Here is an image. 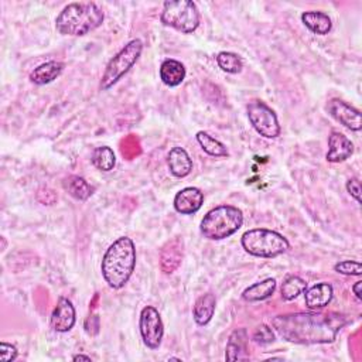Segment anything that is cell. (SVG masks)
Here are the masks:
<instances>
[{
	"label": "cell",
	"instance_id": "1",
	"mask_svg": "<svg viewBox=\"0 0 362 362\" xmlns=\"http://www.w3.org/2000/svg\"><path fill=\"white\" fill-rule=\"evenodd\" d=\"M273 328L283 340L295 344H330L347 324L339 313H292L277 316Z\"/></svg>",
	"mask_w": 362,
	"mask_h": 362
},
{
	"label": "cell",
	"instance_id": "2",
	"mask_svg": "<svg viewBox=\"0 0 362 362\" xmlns=\"http://www.w3.org/2000/svg\"><path fill=\"white\" fill-rule=\"evenodd\" d=\"M136 266V248L131 238H118L103 255L102 276L112 289H122Z\"/></svg>",
	"mask_w": 362,
	"mask_h": 362
},
{
	"label": "cell",
	"instance_id": "3",
	"mask_svg": "<svg viewBox=\"0 0 362 362\" xmlns=\"http://www.w3.org/2000/svg\"><path fill=\"white\" fill-rule=\"evenodd\" d=\"M105 13L94 2L71 3L56 19V28L64 36L83 37L102 25Z\"/></svg>",
	"mask_w": 362,
	"mask_h": 362
},
{
	"label": "cell",
	"instance_id": "4",
	"mask_svg": "<svg viewBox=\"0 0 362 362\" xmlns=\"http://www.w3.org/2000/svg\"><path fill=\"white\" fill-rule=\"evenodd\" d=\"M244 224V214L234 205H220L205 214L201 221V234L211 241H222L234 235Z\"/></svg>",
	"mask_w": 362,
	"mask_h": 362
},
{
	"label": "cell",
	"instance_id": "5",
	"mask_svg": "<svg viewBox=\"0 0 362 362\" xmlns=\"http://www.w3.org/2000/svg\"><path fill=\"white\" fill-rule=\"evenodd\" d=\"M241 242L244 249L256 257H276L290 248L289 241L279 232L265 228L246 231Z\"/></svg>",
	"mask_w": 362,
	"mask_h": 362
},
{
	"label": "cell",
	"instance_id": "6",
	"mask_svg": "<svg viewBox=\"0 0 362 362\" xmlns=\"http://www.w3.org/2000/svg\"><path fill=\"white\" fill-rule=\"evenodd\" d=\"M160 20L167 28L183 34H191L200 25V12L191 0H170L163 5Z\"/></svg>",
	"mask_w": 362,
	"mask_h": 362
},
{
	"label": "cell",
	"instance_id": "7",
	"mask_svg": "<svg viewBox=\"0 0 362 362\" xmlns=\"http://www.w3.org/2000/svg\"><path fill=\"white\" fill-rule=\"evenodd\" d=\"M142 51H143V43L140 40L129 41L107 65V70L102 75L100 85H99L100 91H108L119 80H122V76L138 63Z\"/></svg>",
	"mask_w": 362,
	"mask_h": 362
},
{
	"label": "cell",
	"instance_id": "8",
	"mask_svg": "<svg viewBox=\"0 0 362 362\" xmlns=\"http://www.w3.org/2000/svg\"><path fill=\"white\" fill-rule=\"evenodd\" d=\"M248 118L255 131L266 139H276L280 135V125L272 108L262 100H252L248 105Z\"/></svg>",
	"mask_w": 362,
	"mask_h": 362
},
{
	"label": "cell",
	"instance_id": "9",
	"mask_svg": "<svg viewBox=\"0 0 362 362\" xmlns=\"http://www.w3.org/2000/svg\"><path fill=\"white\" fill-rule=\"evenodd\" d=\"M139 328H140L142 340L147 348L156 350L160 347L164 334V327L162 317L156 308L147 306L142 310Z\"/></svg>",
	"mask_w": 362,
	"mask_h": 362
},
{
	"label": "cell",
	"instance_id": "10",
	"mask_svg": "<svg viewBox=\"0 0 362 362\" xmlns=\"http://www.w3.org/2000/svg\"><path fill=\"white\" fill-rule=\"evenodd\" d=\"M327 111L328 114L345 127H348L350 131L359 132L362 129V116L361 112L352 107H350L348 103H345L341 99H330L327 103Z\"/></svg>",
	"mask_w": 362,
	"mask_h": 362
},
{
	"label": "cell",
	"instance_id": "11",
	"mask_svg": "<svg viewBox=\"0 0 362 362\" xmlns=\"http://www.w3.org/2000/svg\"><path fill=\"white\" fill-rule=\"evenodd\" d=\"M204 204V194L197 187H186L174 197V209L183 215L195 214Z\"/></svg>",
	"mask_w": 362,
	"mask_h": 362
},
{
	"label": "cell",
	"instance_id": "12",
	"mask_svg": "<svg viewBox=\"0 0 362 362\" xmlns=\"http://www.w3.org/2000/svg\"><path fill=\"white\" fill-rule=\"evenodd\" d=\"M76 321L75 308L67 297H60L57 306L51 315V327L58 332H68Z\"/></svg>",
	"mask_w": 362,
	"mask_h": 362
},
{
	"label": "cell",
	"instance_id": "13",
	"mask_svg": "<svg viewBox=\"0 0 362 362\" xmlns=\"http://www.w3.org/2000/svg\"><path fill=\"white\" fill-rule=\"evenodd\" d=\"M354 153L352 142L343 134L334 131L328 136V151L327 160L330 163H341L350 159Z\"/></svg>",
	"mask_w": 362,
	"mask_h": 362
},
{
	"label": "cell",
	"instance_id": "14",
	"mask_svg": "<svg viewBox=\"0 0 362 362\" xmlns=\"http://www.w3.org/2000/svg\"><path fill=\"white\" fill-rule=\"evenodd\" d=\"M184 244L180 238L169 241L160 251V266L162 270L167 275L173 273L183 261Z\"/></svg>",
	"mask_w": 362,
	"mask_h": 362
},
{
	"label": "cell",
	"instance_id": "15",
	"mask_svg": "<svg viewBox=\"0 0 362 362\" xmlns=\"http://www.w3.org/2000/svg\"><path fill=\"white\" fill-rule=\"evenodd\" d=\"M332 295L334 290L330 283H317L310 289H306L304 301L307 308L319 310L330 304V301L332 300Z\"/></svg>",
	"mask_w": 362,
	"mask_h": 362
},
{
	"label": "cell",
	"instance_id": "16",
	"mask_svg": "<svg viewBox=\"0 0 362 362\" xmlns=\"http://www.w3.org/2000/svg\"><path fill=\"white\" fill-rule=\"evenodd\" d=\"M167 164L173 175L183 178L193 170V160L183 147H173L167 156Z\"/></svg>",
	"mask_w": 362,
	"mask_h": 362
},
{
	"label": "cell",
	"instance_id": "17",
	"mask_svg": "<svg viewBox=\"0 0 362 362\" xmlns=\"http://www.w3.org/2000/svg\"><path fill=\"white\" fill-rule=\"evenodd\" d=\"M160 80L164 85L173 88L178 87L186 80V67L177 60L167 58L160 65Z\"/></svg>",
	"mask_w": 362,
	"mask_h": 362
},
{
	"label": "cell",
	"instance_id": "18",
	"mask_svg": "<svg viewBox=\"0 0 362 362\" xmlns=\"http://www.w3.org/2000/svg\"><path fill=\"white\" fill-rule=\"evenodd\" d=\"M246 345H248V334L245 328L235 330L231 334L226 345V361H244L248 359L246 354Z\"/></svg>",
	"mask_w": 362,
	"mask_h": 362
},
{
	"label": "cell",
	"instance_id": "19",
	"mask_svg": "<svg viewBox=\"0 0 362 362\" xmlns=\"http://www.w3.org/2000/svg\"><path fill=\"white\" fill-rule=\"evenodd\" d=\"M215 306H217V300L213 293H206L198 297L193 308V316H194L195 323L198 326L209 324L214 317Z\"/></svg>",
	"mask_w": 362,
	"mask_h": 362
},
{
	"label": "cell",
	"instance_id": "20",
	"mask_svg": "<svg viewBox=\"0 0 362 362\" xmlns=\"http://www.w3.org/2000/svg\"><path fill=\"white\" fill-rule=\"evenodd\" d=\"M64 70V64L60 61H48L45 64L39 65L37 68H34V71L30 74V80L32 83L37 84V85H45L53 83L54 80H57L58 76L61 75Z\"/></svg>",
	"mask_w": 362,
	"mask_h": 362
},
{
	"label": "cell",
	"instance_id": "21",
	"mask_svg": "<svg viewBox=\"0 0 362 362\" xmlns=\"http://www.w3.org/2000/svg\"><path fill=\"white\" fill-rule=\"evenodd\" d=\"M301 21L304 23V25L310 32H313L315 34H320V36L328 34L332 29L331 19L324 12H316V10L304 12L301 14Z\"/></svg>",
	"mask_w": 362,
	"mask_h": 362
},
{
	"label": "cell",
	"instance_id": "22",
	"mask_svg": "<svg viewBox=\"0 0 362 362\" xmlns=\"http://www.w3.org/2000/svg\"><path fill=\"white\" fill-rule=\"evenodd\" d=\"M275 290H276V280L269 277L246 288L242 293V297L246 301H262L269 299L275 293Z\"/></svg>",
	"mask_w": 362,
	"mask_h": 362
},
{
	"label": "cell",
	"instance_id": "23",
	"mask_svg": "<svg viewBox=\"0 0 362 362\" xmlns=\"http://www.w3.org/2000/svg\"><path fill=\"white\" fill-rule=\"evenodd\" d=\"M64 189L71 197L78 201H87L95 191L88 181L80 175H71L64 181Z\"/></svg>",
	"mask_w": 362,
	"mask_h": 362
},
{
	"label": "cell",
	"instance_id": "24",
	"mask_svg": "<svg viewBox=\"0 0 362 362\" xmlns=\"http://www.w3.org/2000/svg\"><path fill=\"white\" fill-rule=\"evenodd\" d=\"M91 160H92V164L100 171H111V170H114V167L116 164L115 153L108 146L96 147L92 153Z\"/></svg>",
	"mask_w": 362,
	"mask_h": 362
},
{
	"label": "cell",
	"instance_id": "25",
	"mask_svg": "<svg viewBox=\"0 0 362 362\" xmlns=\"http://www.w3.org/2000/svg\"><path fill=\"white\" fill-rule=\"evenodd\" d=\"M197 142L200 143L201 149L214 158H226L228 156V149L225 145H222L220 140L213 138L206 132H198L197 134Z\"/></svg>",
	"mask_w": 362,
	"mask_h": 362
},
{
	"label": "cell",
	"instance_id": "26",
	"mask_svg": "<svg viewBox=\"0 0 362 362\" xmlns=\"http://www.w3.org/2000/svg\"><path fill=\"white\" fill-rule=\"evenodd\" d=\"M307 289V283L299 276H289L281 284V297L286 301H292L297 299Z\"/></svg>",
	"mask_w": 362,
	"mask_h": 362
},
{
	"label": "cell",
	"instance_id": "27",
	"mask_svg": "<svg viewBox=\"0 0 362 362\" xmlns=\"http://www.w3.org/2000/svg\"><path fill=\"white\" fill-rule=\"evenodd\" d=\"M217 63L220 68L228 74H238L244 68V63L241 57L235 53H229V51H222L217 56Z\"/></svg>",
	"mask_w": 362,
	"mask_h": 362
},
{
	"label": "cell",
	"instance_id": "28",
	"mask_svg": "<svg viewBox=\"0 0 362 362\" xmlns=\"http://www.w3.org/2000/svg\"><path fill=\"white\" fill-rule=\"evenodd\" d=\"M252 340L256 344H261V345H266L275 341V332L272 331V328L266 324H261L257 327L252 335Z\"/></svg>",
	"mask_w": 362,
	"mask_h": 362
},
{
	"label": "cell",
	"instance_id": "29",
	"mask_svg": "<svg viewBox=\"0 0 362 362\" xmlns=\"http://www.w3.org/2000/svg\"><path fill=\"white\" fill-rule=\"evenodd\" d=\"M334 270L337 273L345 275V276H361L362 275V266L356 261H344L334 266Z\"/></svg>",
	"mask_w": 362,
	"mask_h": 362
},
{
	"label": "cell",
	"instance_id": "30",
	"mask_svg": "<svg viewBox=\"0 0 362 362\" xmlns=\"http://www.w3.org/2000/svg\"><path fill=\"white\" fill-rule=\"evenodd\" d=\"M17 358V348L12 344L2 343L0 344V359L2 362H10Z\"/></svg>",
	"mask_w": 362,
	"mask_h": 362
},
{
	"label": "cell",
	"instance_id": "31",
	"mask_svg": "<svg viewBox=\"0 0 362 362\" xmlns=\"http://www.w3.org/2000/svg\"><path fill=\"white\" fill-rule=\"evenodd\" d=\"M347 190L351 194L352 198H355L356 202H361V183L358 178H351L347 183Z\"/></svg>",
	"mask_w": 362,
	"mask_h": 362
},
{
	"label": "cell",
	"instance_id": "32",
	"mask_svg": "<svg viewBox=\"0 0 362 362\" xmlns=\"http://www.w3.org/2000/svg\"><path fill=\"white\" fill-rule=\"evenodd\" d=\"M361 288H362V281H361V280H359V281H355V284H354V286H352V292H354V295L356 296V299H358V300H362Z\"/></svg>",
	"mask_w": 362,
	"mask_h": 362
},
{
	"label": "cell",
	"instance_id": "33",
	"mask_svg": "<svg viewBox=\"0 0 362 362\" xmlns=\"http://www.w3.org/2000/svg\"><path fill=\"white\" fill-rule=\"evenodd\" d=\"M72 359H74V361H91V356H87V355H74Z\"/></svg>",
	"mask_w": 362,
	"mask_h": 362
}]
</instances>
